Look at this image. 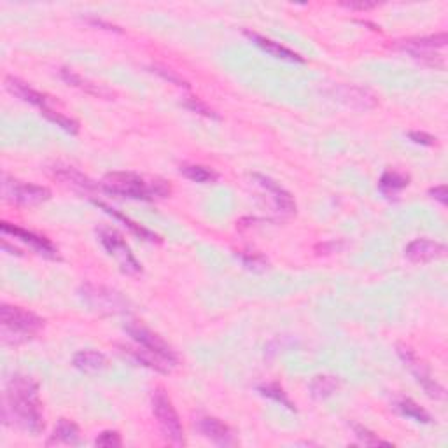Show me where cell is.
<instances>
[{"label":"cell","mask_w":448,"mask_h":448,"mask_svg":"<svg viewBox=\"0 0 448 448\" xmlns=\"http://www.w3.org/2000/svg\"><path fill=\"white\" fill-rule=\"evenodd\" d=\"M0 228H2V233L13 235L14 238H20V240L25 242V244L32 245V247H34L35 251L39 252V254L46 256V258H49V259L58 258V251L54 249V245L51 244L47 238L40 237V235L32 233V231L23 230V228H20V226H14V224L6 223V221H2Z\"/></svg>","instance_id":"8fae6325"},{"label":"cell","mask_w":448,"mask_h":448,"mask_svg":"<svg viewBox=\"0 0 448 448\" xmlns=\"http://www.w3.org/2000/svg\"><path fill=\"white\" fill-rule=\"evenodd\" d=\"M61 77H64V79L67 81L69 84H72V86L81 88V90H86V91H90V93H95V95L104 93L100 88H97L95 84H90L88 81H84L83 77H79L77 74H74L72 71H69V69H64V71H61Z\"/></svg>","instance_id":"83f0119b"},{"label":"cell","mask_w":448,"mask_h":448,"mask_svg":"<svg viewBox=\"0 0 448 448\" xmlns=\"http://www.w3.org/2000/svg\"><path fill=\"white\" fill-rule=\"evenodd\" d=\"M126 333L131 336V340L137 343V347L144 348L149 354L156 355L161 361H165L167 365H170L172 368H175L177 365V355L175 352L165 343V340H161L156 333H153L151 329L144 328L141 324H128L126 326Z\"/></svg>","instance_id":"52a82bcc"},{"label":"cell","mask_w":448,"mask_h":448,"mask_svg":"<svg viewBox=\"0 0 448 448\" xmlns=\"http://www.w3.org/2000/svg\"><path fill=\"white\" fill-rule=\"evenodd\" d=\"M93 204L97 205V207H100V208H104L105 212H107L109 216H112L114 219H117V221H123L124 223V226L126 228H130L131 231H134L135 235H137V237H141V238H144V240H149V242H158L160 240V238L156 237V235L153 233V231H149V230H146L144 226H141V224H137L135 221H131L130 218H126V216H123V214H119V212L117 211H114V208H111L109 207V205H105L104 201H98V200H93Z\"/></svg>","instance_id":"ffe728a7"},{"label":"cell","mask_w":448,"mask_h":448,"mask_svg":"<svg viewBox=\"0 0 448 448\" xmlns=\"http://www.w3.org/2000/svg\"><path fill=\"white\" fill-rule=\"evenodd\" d=\"M429 194L431 198H435L436 201H440L442 205H447L448 201V194H447V186H436L432 189H429Z\"/></svg>","instance_id":"836d02e7"},{"label":"cell","mask_w":448,"mask_h":448,"mask_svg":"<svg viewBox=\"0 0 448 448\" xmlns=\"http://www.w3.org/2000/svg\"><path fill=\"white\" fill-rule=\"evenodd\" d=\"M240 259L244 261V264L249 270L263 271L268 268L266 259H264L261 254H256V252H245V254H240Z\"/></svg>","instance_id":"f546056e"},{"label":"cell","mask_w":448,"mask_h":448,"mask_svg":"<svg viewBox=\"0 0 448 448\" xmlns=\"http://www.w3.org/2000/svg\"><path fill=\"white\" fill-rule=\"evenodd\" d=\"M252 179L256 181V184H259L263 189H266L268 193L271 194V198H273L275 201V207H277V211L281 212V214H285V216L295 214L296 204L295 200H293L291 194H289L284 187H281L275 181H271V179L264 177V175H259V174L252 175Z\"/></svg>","instance_id":"5bb4252c"},{"label":"cell","mask_w":448,"mask_h":448,"mask_svg":"<svg viewBox=\"0 0 448 448\" xmlns=\"http://www.w3.org/2000/svg\"><path fill=\"white\" fill-rule=\"evenodd\" d=\"M259 392H261L263 396H266V398H270V399H273V401H277V403H281V405H284L285 408L295 410V405H293V403L289 401L288 396H285V392L282 391L281 385H277V384L261 385V387H259Z\"/></svg>","instance_id":"484cf974"},{"label":"cell","mask_w":448,"mask_h":448,"mask_svg":"<svg viewBox=\"0 0 448 448\" xmlns=\"http://www.w3.org/2000/svg\"><path fill=\"white\" fill-rule=\"evenodd\" d=\"M181 174L198 184H207V182H214L218 179V174L204 165H184L181 167Z\"/></svg>","instance_id":"603a6c76"},{"label":"cell","mask_w":448,"mask_h":448,"mask_svg":"<svg viewBox=\"0 0 448 448\" xmlns=\"http://www.w3.org/2000/svg\"><path fill=\"white\" fill-rule=\"evenodd\" d=\"M54 177L64 182V184L76 187L79 191H91L97 187L91 179H88L86 175L81 174L79 170L72 167H57L54 168Z\"/></svg>","instance_id":"d6986e66"},{"label":"cell","mask_w":448,"mask_h":448,"mask_svg":"<svg viewBox=\"0 0 448 448\" xmlns=\"http://www.w3.org/2000/svg\"><path fill=\"white\" fill-rule=\"evenodd\" d=\"M408 181L410 179L406 177V175L398 174V172H385V174L380 177L378 187H380L382 193L396 194L408 186Z\"/></svg>","instance_id":"7402d4cb"},{"label":"cell","mask_w":448,"mask_h":448,"mask_svg":"<svg viewBox=\"0 0 448 448\" xmlns=\"http://www.w3.org/2000/svg\"><path fill=\"white\" fill-rule=\"evenodd\" d=\"M244 34L247 35V37L251 39L256 46L261 47L264 53L270 54V57L278 58V60H284V61H293V64H295V61L296 64H305V58H301L298 53L291 51L289 47L282 46L281 42H275V40L263 37V35L256 34V32H251V30H245Z\"/></svg>","instance_id":"9a60e30c"},{"label":"cell","mask_w":448,"mask_h":448,"mask_svg":"<svg viewBox=\"0 0 448 448\" xmlns=\"http://www.w3.org/2000/svg\"><path fill=\"white\" fill-rule=\"evenodd\" d=\"M398 354H399V358H401V361L406 365V368H408L410 372L413 373V377L417 378L418 384L424 387V391L428 392L431 398H435V399L445 398V389H443L442 385L438 384V382H435V378H431L428 366L424 365V361H420V359H418V355L415 354L411 348L399 345Z\"/></svg>","instance_id":"9c48e42d"},{"label":"cell","mask_w":448,"mask_h":448,"mask_svg":"<svg viewBox=\"0 0 448 448\" xmlns=\"http://www.w3.org/2000/svg\"><path fill=\"white\" fill-rule=\"evenodd\" d=\"M77 445L79 443V428L74 424L72 420H67V418H60L54 428L53 435L47 440V445Z\"/></svg>","instance_id":"ac0fdd59"},{"label":"cell","mask_w":448,"mask_h":448,"mask_svg":"<svg viewBox=\"0 0 448 448\" xmlns=\"http://www.w3.org/2000/svg\"><path fill=\"white\" fill-rule=\"evenodd\" d=\"M40 114H42L46 119H49L51 123H54L57 126H60L64 131H67V134L76 135L77 131H79V124H77V121L71 119V117H67V116H64V114L53 111L51 107L44 109V111H40Z\"/></svg>","instance_id":"d4e9b609"},{"label":"cell","mask_w":448,"mask_h":448,"mask_svg":"<svg viewBox=\"0 0 448 448\" xmlns=\"http://www.w3.org/2000/svg\"><path fill=\"white\" fill-rule=\"evenodd\" d=\"M153 413L156 417L163 438L172 445H182L184 443V429H182L181 417L172 403L170 396L165 392V389H156L151 398Z\"/></svg>","instance_id":"277c9868"},{"label":"cell","mask_w":448,"mask_h":448,"mask_svg":"<svg viewBox=\"0 0 448 448\" xmlns=\"http://www.w3.org/2000/svg\"><path fill=\"white\" fill-rule=\"evenodd\" d=\"M72 365L84 373H97L107 368V358L97 350H81L74 355Z\"/></svg>","instance_id":"e0dca14e"},{"label":"cell","mask_w":448,"mask_h":448,"mask_svg":"<svg viewBox=\"0 0 448 448\" xmlns=\"http://www.w3.org/2000/svg\"><path fill=\"white\" fill-rule=\"evenodd\" d=\"M0 324H2V335L6 343H21L34 338L42 329L44 321L21 307L14 305H2L0 308Z\"/></svg>","instance_id":"3957f363"},{"label":"cell","mask_w":448,"mask_h":448,"mask_svg":"<svg viewBox=\"0 0 448 448\" xmlns=\"http://www.w3.org/2000/svg\"><path fill=\"white\" fill-rule=\"evenodd\" d=\"M345 7H348V9H359V11H366V9H373L377 4L373 2H347L343 4Z\"/></svg>","instance_id":"e575fe53"},{"label":"cell","mask_w":448,"mask_h":448,"mask_svg":"<svg viewBox=\"0 0 448 448\" xmlns=\"http://www.w3.org/2000/svg\"><path fill=\"white\" fill-rule=\"evenodd\" d=\"M196 429L204 438L211 440L212 443L219 447L235 445V435L223 420L216 417H201L196 422Z\"/></svg>","instance_id":"7c38bea8"},{"label":"cell","mask_w":448,"mask_h":448,"mask_svg":"<svg viewBox=\"0 0 448 448\" xmlns=\"http://www.w3.org/2000/svg\"><path fill=\"white\" fill-rule=\"evenodd\" d=\"M154 72H156V74H160L161 77H163V79L170 81V83H175V84H177V86H184V88L187 86L186 81H182L181 77H179L177 74H174V72H172V71H167V69L154 67Z\"/></svg>","instance_id":"d6a6232c"},{"label":"cell","mask_w":448,"mask_h":448,"mask_svg":"<svg viewBox=\"0 0 448 448\" xmlns=\"http://www.w3.org/2000/svg\"><path fill=\"white\" fill-rule=\"evenodd\" d=\"M100 186L111 194L142 201L167 198L170 194V186L163 181H146L144 177L131 172H111L102 179Z\"/></svg>","instance_id":"7a4b0ae2"},{"label":"cell","mask_w":448,"mask_h":448,"mask_svg":"<svg viewBox=\"0 0 448 448\" xmlns=\"http://www.w3.org/2000/svg\"><path fill=\"white\" fill-rule=\"evenodd\" d=\"M81 296L86 301L88 307L97 310L98 314L116 315L124 314L128 310V301L119 293L104 288V285L84 284L81 288Z\"/></svg>","instance_id":"8992f818"},{"label":"cell","mask_w":448,"mask_h":448,"mask_svg":"<svg viewBox=\"0 0 448 448\" xmlns=\"http://www.w3.org/2000/svg\"><path fill=\"white\" fill-rule=\"evenodd\" d=\"M2 194L6 200L18 205H25V207L40 205L51 198V191L47 189V187L28 184V182H18L14 181V179L7 177H4Z\"/></svg>","instance_id":"ba28073f"},{"label":"cell","mask_w":448,"mask_h":448,"mask_svg":"<svg viewBox=\"0 0 448 448\" xmlns=\"http://www.w3.org/2000/svg\"><path fill=\"white\" fill-rule=\"evenodd\" d=\"M447 252V247L440 242L428 240V238H417L410 242L405 249V254L413 263H429L432 259L442 258Z\"/></svg>","instance_id":"4fadbf2b"},{"label":"cell","mask_w":448,"mask_h":448,"mask_svg":"<svg viewBox=\"0 0 448 448\" xmlns=\"http://www.w3.org/2000/svg\"><path fill=\"white\" fill-rule=\"evenodd\" d=\"M408 137L415 144H422V146H435L436 144V138L432 135L424 134V131H410Z\"/></svg>","instance_id":"1f68e13d"},{"label":"cell","mask_w":448,"mask_h":448,"mask_svg":"<svg viewBox=\"0 0 448 448\" xmlns=\"http://www.w3.org/2000/svg\"><path fill=\"white\" fill-rule=\"evenodd\" d=\"M90 23L97 25V27H105V30H112V32H121V30H119V28H117V27H114V25L104 23V21H100V20H90Z\"/></svg>","instance_id":"d590c367"},{"label":"cell","mask_w":448,"mask_h":448,"mask_svg":"<svg viewBox=\"0 0 448 448\" xmlns=\"http://www.w3.org/2000/svg\"><path fill=\"white\" fill-rule=\"evenodd\" d=\"M4 422L18 425L30 435H40L44 431L39 385L30 377L14 375L7 382L4 398Z\"/></svg>","instance_id":"6da1fadb"},{"label":"cell","mask_w":448,"mask_h":448,"mask_svg":"<svg viewBox=\"0 0 448 448\" xmlns=\"http://www.w3.org/2000/svg\"><path fill=\"white\" fill-rule=\"evenodd\" d=\"M6 88L11 93L16 95L18 98L27 102V104L35 105L39 111H44V109L49 107V105H47V98L44 97L42 93L35 91L34 88H30L27 83L18 79V77H6Z\"/></svg>","instance_id":"2e32d148"},{"label":"cell","mask_w":448,"mask_h":448,"mask_svg":"<svg viewBox=\"0 0 448 448\" xmlns=\"http://www.w3.org/2000/svg\"><path fill=\"white\" fill-rule=\"evenodd\" d=\"M352 429H354V432H355V436H358L359 442L365 443V445H368V447H378V445H380V447H391V443L384 442V440H380L377 435H375V432L370 431V429L362 428V425L354 424V425H352Z\"/></svg>","instance_id":"4316f807"},{"label":"cell","mask_w":448,"mask_h":448,"mask_svg":"<svg viewBox=\"0 0 448 448\" xmlns=\"http://www.w3.org/2000/svg\"><path fill=\"white\" fill-rule=\"evenodd\" d=\"M398 410L401 411L405 417H408L415 422H422V424H429V422H431V415L422 408V406H418L417 403L411 401V399H401V401L398 403Z\"/></svg>","instance_id":"cb8c5ba5"},{"label":"cell","mask_w":448,"mask_h":448,"mask_svg":"<svg viewBox=\"0 0 448 448\" xmlns=\"http://www.w3.org/2000/svg\"><path fill=\"white\" fill-rule=\"evenodd\" d=\"M98 240L104 245L105 251L109 252V256H112L119 264L121 271L128 275H138L142 271L141 263L137 261V258L134 256L131 249L128 247V244L124 242V238L117 233L112 228H104V230L98 231Z\"/></svg>","instance_id":"5b68a950"},{"label":"cell","mask_w":448,"mask_h":448,"mask_svg":"<svg viewBox=\"0 0 448 448\" xmlns=\"http://www.w3.org/2000/svg\"><path fill=\"white\" fill-rule=\"evenodd\" d=\"M95 445L100 448H117L123 445V440L117 431H104L95 440Z\"/></svg>","instance_id":"f1b7e54d"},{"label":"cell","mask_w":448,"mask_h":448,"mask_svg":"<svg viewBox=\"0 0 448 448\" xmlns=\"http://www.w3.org/2000/svg\"><path fill=\"white\" fill-rule=\"evenodd\" d=\"M338 382L336 377H331V375H319L312 380L310 384V394L314 396L315 399H326L329 396H333L338 391Z\"/></svg>","instance_id":"44dd1931"},{"label":"cell","mask_w":448,"mask_h":448,"mask_svg":"<svg viewBox=\"0 0 448 448\" xmlns=\"http://www.w3.org/2000/svg\"><path fill=\"white\" fill-rule=\"evenodd\" d=\"M447 46V34L442 32V34L436 35H429V37H417V39H408L403 40L401 47L410 53L413 58H418V60H424L428 64L435 65L436 67V49H442V47Z\"/></svg>","instance_id":"30bf717a"},{"label":"cell","mask_w":448,"mask_h":448,"mask_svg":"<svg viewBox=\"0 0 448 448\" xmlns=\"http://www.w3.org/2000/svg\"><path fill=\"white\" fill-rule=\"evenodd\" d=\"M184 105H186L187 109H191L193 112L201 114V116H205V117H212V119H218V114L212 111V109H208L207 105H205L204 102L198 100V98H193V97L187 98Z\"/></svg>","instance_id":"4dcf8cb0"}]
</instances>
